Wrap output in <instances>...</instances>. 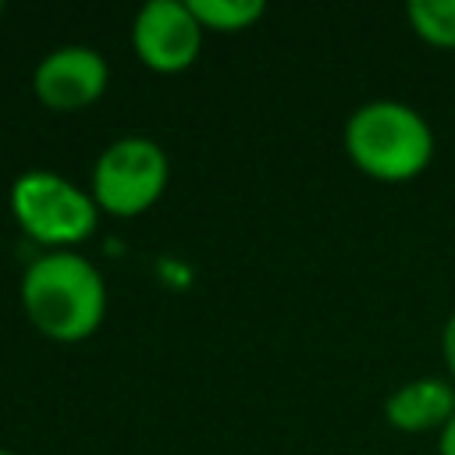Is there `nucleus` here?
Wrapping results in <instances>:
<instances>
[{
	"label": "nucleus",
	"instance_id": "f257e3e1",
	"mask_svg": "<svg viewBox=\"0 0 455 455\" xmlns=\"http://www.w3.org/2000/svg\"><path fill=\"white\" fill-rule=\"evenodd\" d=\"M21 309L28 323L60 345L85 341L107 316L103 274L78 252H43L21 274Z\"/></svg>",
	"mask_w": 455,
	"mask_h": 455
},
{
	"label": "nucleus",
	"instance_id": "f03ea898",
	"mask_svg": "<svg viewBox=\"0 0 455 455\" xmlns=\"http://www.w3.org/2000/svg\"><path fill=\"white\" fill-rule=\"evenodd\" d=\"M345 153L373 181L402 185L419 178L434 160V128L430 121L402 100H370L359 103L341 132Z\"/></svg>",
	"mask_w": 455,
	"mask_h": 455
},
{
	"label": "nucleus",
	"instance_id": "7ed1b4c3",
	"mask_svg": "<svg viewBox=\"0 0 455 455\" xmlns=\"http://www.w3.org/2000/svg\"><path fill=\"white\" fill-rule=\"evenodd\" d=\"M11 213L32 242L46 245V252H60L75 249L96 231L100 206L64 174L32 167L11 185Z\"/></svg>",
	"mask_w": 455,
	"mask_h": 455
},
{
	"label": "nucleus",
	"instance_id": "20e7f679",
	"mask_svg": "<svg viewBox=\"0 0 455 455\" xmlns=\"http://www.w3.org/2000/svg\"><path fill=\"white\" fill-rule=\"evenodd\" d=\"M171 178L167 153L146 135L114 139L92 164L89 196L110 217H139L164 196Z\"/></svg>",
	"mask_w": 455,
	"mask_h": 455
},
{
	"label": "nucleus",
	"instance_id": "39448f33",
	"mask_svg": "<svg viewBox=\"0 0 455 455\" xmlns=\"http://www.w3.org/2000/svg\"><path fill=\"white\" fill-rule=\"evenodd\" d=\"M135 57L160 75H178L196 64L203 50V25L188 0H146L132 21Z\"/></svg>",
	"mask_w": 455,
	"mask_h": 455
},
{
	"label": "nucleus",
	"instance_id": "423d86ee",
	"mask_svg": "<svg viewBox=\"0 0 455 455\" xmlns=\"http://www.w3.org/2000/svg\"><path fill=\"white\" fill-rule=\"evenodd\" d=\"M107 82H110L107 57L85 43H68L50 50L32 71L36 100L57 114H71L96 103L107 92Z\"/></svg>",
	"mask_w": 455,
	"mask_h": 455
},
{
	"label": "nucleus",
	"instance_id": "0eeeda50",
	"mask_svg": "<svg viewBox=\"0 0 455 455\" xmlns=\"http://www.w3.org/2000/svg\"><path fill=\"white\" fill-rule=\"evenodd\" d=\"M455 416V384L441 377H416L384 398V419L402 434L441 430Z\"/></svg>",
	"mask_w": 455,
	"mask_h": 455
},
{
	"label": "nucleus",
	"instance_id": "6e6552de",
	"mask_svg": "<svg viewBox=\"0 0 455 455\" xmlns=\"http://www.w3.org/2000/svg\"><path fill=\"white\" fill-rule=\"evenodd\" d=\"M188 7L203 25V32H224V36L245 32L267 14L263 0H188Z\"/></svg>",
	"mask_w": 455,
	"mask_h": 455
},
{
	"label": "nucleus",
	"instance_id": "1a4fd4ad",
	"mask_svg": "<svg viewBox=\"0 0 455 455\" xmlns=\"http://www.w3.org/2000/svg\"><path fill=\"white\" fill-rule=\"evenodd\" d=\"M405 18L423 43L455 50V0H412L405 7Z\"/></svg>",
	"mask_w": 455,
	"mask_h": 455
},
{
	"label": "nucleus",
	"instance_id": "9d476101",
	"mask_svg": "<svg viewBox=\"0 0 455 455\" xmlns=\"http://www.w3.org/2000/svg\"><path fill=\"white\" fill-rule=\"evenodd\" d=\"M441 359H444V366L451 373V384H455V309L448 313V320L441 327Z\"/></svg>",
	"mask_w": 455,
	"mask_h": 455
},
{
	"label": "nucleus",
	"instance_id": "9b49d317",
	"mask_svg": "<svg viewBox=\"0 0 455 455\" xmlns=\"http://www.w3.org/2000/svg\"><path fill=\"white\" fill-rule=\"evenodd\" d=\"M437 455H455V416L441 427V437H437Z\"/></svg>",
	"mask_w": 455,
	"mask_h": 455
},
{
	"label": "nucleus",
	"instance_id": "f8f14e48",
	"mask_svg": "<svg viewBox=\"0 0 455 455\" xmlns=\"http://www.w3.org/2000/svg\"><path fill=\"white\" fill-rule=\"evenodd\" d=\"M0 455H18V451H11V448H0Z\"/></svg>",
	"mask_w": 455,
	"mask_h": 455
},
{
	"label": "nucleus",
	"instance_id": "ddd939ff",
	"mask_svg": "<svg viewBox=\"0 0 455 455\" xmlns=\"http://www.w3.org/2000/svg\"><path fill=\"white\" fill-rule=\"evenodd\" d=\"M0 14H4V4H0Z\"/></svg>",
	"mask_w": 455,
	"mask_h": 455
}]
</instances>
